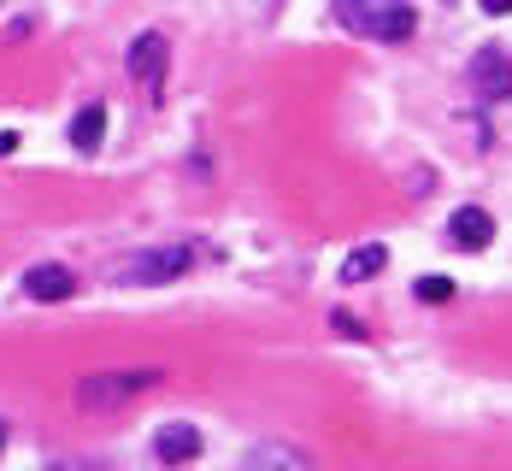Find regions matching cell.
I'll return each instance as SVG.
<instances>
[{
    "label": "cell",
    "mask_w": 512,
    "mask_h": 471,
    "mask_svg": "<svg viewBox=\"0 0 512 471\" xmlns=\"http://www.w3.org/2000/svg\"><path fill=\"white\" fill-rule=\"evenodd\" d=\"M342 24H354L359 36H371V42H407L412 30H418V12L412 6H342Z\"/></svg>",
    "instance_id": "obj_2"
},
{
    "label": "cell",
    "mask_w": 512,
    "mask_h": 471,
    "mask_svg": "<svg viewBox=\"0 0 512 471\" xmlns=\"http://www.w3.org/2000/svg\"><path fill=\"white\" fill-rule=\"evenodd\" d=\"M154 454L165 466H189V460L201 454V430H195V424H165L154 436Z\"/></svg>",
    "instance_id": "obj_8"
},
{
    "label": "cell",
    "mask_w": 512,
    "mask_h": 471,
    "mask_svg": "<svg viewBox=\"0 0 512 471\" xmlns=\"http://www.w3.org/2000/svg\"><path fill=\"white\" fill-rule=\"evenodd\" d=\"M330 324H336V336H365V324H359L354 313H336Z\"/></svg>",
    "instance_id": "obj_13"
},
{
    "label": "cell",
    "mask_w": 512,
    "mask_h": 471,
    "mask_svg": "<svg viewBox=\"0 0 512 471\" xmlns=\"http://www.w3.org/2000/svg\"><path fill=\"white\" fill-rule=\"evenodd\" d=\"M101 136H106V106H83V112L71 118V148H77V154H95Z\"/></svg>",
    "instance_id": "obj_10"
},
{
    "label": "cell",
    "mask_w": 512,
    "mask_h": 471,
    "mask_svg": "<svg viewBox=\"0 0 512 471\" xmlns=\"http://www.w3.org/2000/svg\"><path fill=\"white\" fill-rule=\"evenodd\" d=\"M48 471H101V466H48Z\"/></svg>",
    "instance_id": "obj_14"
},
{
    "label": "cell",
    "mask_w": 512,
    "mask_h": 471,
    "mask_svg": "<svg viewBox=\"0 0 512 471\" xmlns=\"http://www.w3.org/2000/svg\"><path fill=\"white\" fill-rule=\"evenodd\" d=\"M0 448H6V424H0Z\"/></svg>",
    "instance_id": "obj_15"
},
{
    "label": "cell",
    "mask_w": 512,
    "mask_h": 471,
    "mask_svg": "<svg viewBox=\"0 0 512 471\" xmlns=\"http://www.w3.org/2000/svg\"><path fill=\"white\" fill-rule=\"evenodd\" d=\"M165 48H171V42H165L159 30H142V36L130 42V71L142 77L148 101H159V95H165Z\"/></svg>",
    "instance_id": "obj_4"
},
{
    "label": "cell",
    "mask_w": 512,
    "mask_h": 471,
    "mask_svg": "<svg viewBox=\"0 0 512 471\" xmlns=\"http://www.w3.org/2000/svg\"><path fill=\"white\" fill-rule=\"evenodd\" d=\"M24 289H30V301H71L77 295V271L71 265H30Z\"/></svg>",
    "instance_id": "obj_6"
},
{
    "label": "cell",
    "mask_w": 512,
    "mask_h": 471,
    "mask_svg": "<svg viewBox=\"0 0 512 471\" xmlns=\"http://www.w3.org/2000/svg\"><path fill=\"white\" fill-rule=\"evenodd\" d=\"M159 366H136V371H95V377H83L77 383V407H118V401H136V395H148L159 389Z\"/></svg>",
    "instance_id": "obj_1"
},
{
    "label": "cell",
    "mask_w": 512,
    "mask_h": 471,
    "mask_svg": "<svg viewBox=\"0 0 512 471\" xmlns=\"http://www.w3.org/2000/svg\"><path fill=\"white\" fill-rule=\"evenodd\" d=\"M418 301L424 307H448L454 301V277H418Z\"/></svg>",
    "instance_id": "obj_12"
},
{
    "label": "cell",
    "mask_w": 512,
    "mask_h": 471,
    "mask_svg": "<svg viewBox=\"0 0 512 471\" xmlns=\"http://www.w3.org/2000/svg\"><path fill=\"white\" fill-rule=\"evenodd\" d=\"M471 89L483 95V101H507L512 95V53L501 48H483L471 59Z\"/></svg>",
    "instance_id": "obj_5"
},
{
    "label": "cell",
    "mask_w": 512,
    "mask_h": 471,
    "mask_svg": "<svg viewBox=\"0 0 512 471\" xmlns=\"http://www.w3.org/2000/svg\"><path fill=\"white\" fill-rule=\"evenodd\" d=\"M383 265H389V248H377V242H371V248H359V254H348V265H342V277H348V283H359V277H377Z\"/></svg>",
    "instance_id": "obj_11"
},
{
    "label": "cell",
    "mask_w": 512,
    "mask_h": 471,
    "mask_svg": "<svg viewBox=\"0 0 512 471\" xmlns=\"http://www.w3.org/2000/svg\"><path fill=\"white\" fill-rule=\"evenodd\" d=\"M242 471H318V466L301 448H289V442H259V448H248Z\"/></svg>",
    "instance_id": "obj_7"
},
{
    "label": "cell",
    "mask_w": 512,
    "mask_h": 471,
    "mask_svg": "<svg viewBox=\"0 0 512 471\" xmlns=\"http://www.w3.org/2000/svg\"><path fill=\"white\" fill-rule=\"evenodd\" d=\"M448 236H454L460 248H471V254H477V248H489V236H495V218H489L483 207H460L454 218H448Z\"/></svg>",
    "instance_id": "obj_9"
},
{
    "label": "cell",
    "mask_w": 512,
    "mask_h": 471,
    "mask_svg": "<svg viewBox=\"0 0 512 471\" xmlns=\"http://www.w3.org/2000/svg\"><path fill=\"white\" fill-rule=\"evenodd\" d=\"M201 260V248H148V254H130V260L118 265V283H171V277H183L189 265Z\"/></svg>",
    "instance_id": "obj_3"
}]
</instances>
